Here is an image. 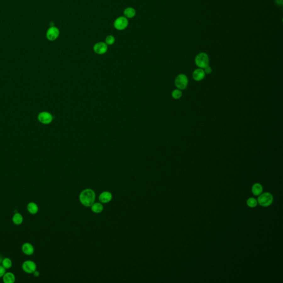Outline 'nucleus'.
Masks as SVG:
<instances>
[{"mask_svg": "<svg viewBox=\"0 0 283 283\" xmlns=\"http://www.w3.org/2000/svg\"><path fill=\"white\" fill-rule=\"evenodd\" d=\"M22 268L26 273L33 274L37 270V264L33 260H27L22 263Z\"/></svg>", "mask_w": 283, "mask_h": 283, "instance_id": "nucleus-5", "label": "nucleus"}, {"mask_svg": "<svg viewBox=\"0 0 283 283\" xmlns=\"http://www.w3.org/2000/svg\"><path fill=\"white\" fill-rule=\"evenodd\" d=\"M171 95H172V97L174 99H179V98H180L182 96V92L181 91V90H174L172 92Z\"/></svg>", "mask_w": 283, "mask_h": 283, "instance_id": "nucleus-20", "label": "nucleus"}, {"mask_svg": "<svg viewBox=\"0 0 283 283\" xmlns=\"http://www.w3.org/2000/svg\"><path fill=\"white\" fill-rule=\"evenodd\" d=\"M3 280L5 283H14L16 281V276L12 272H6L3 276Z\"/></svg>", "mask_w": 283, "mask_h": 283, "instance_id": "nucleus-14", "label": "nucleus"}, {"mask_svg": "<svg viewBox=\"0 0 283 283\" xmlns=\"http://www.w3.org/2000/svg\"><path fill=\"white\" fill-rule=\"evenodd\" d=\"M206 74L203 69H197L192 73V78L194 80L199 81L203 80Z\"/></svg>", "mask_w": 283, "mask_h": 283, "instance_id": "nucleus-11", "label": "nucleus"}, {"mask_svg": "<svg viewBox=\"0 0 283 283\" xmlns=\"http://www.w3.org/2000/svg\"><path fill=\"white\" fill-rule=\"evenodd\" d=\"M273 201V196L269 192H265L258 197V202L259 205L264 207L270 205Z\"/></svg>", "mask_w": 283, "mask_h": 283, "instance_id": "nucleus-4", "label": "nucleus"}, {"mask_svg": "<svg viewBox=\"0 0 283 283\" xmlns=\"http://www.w3.org/2000/svg\"><path fill=\"white\" fill-rule=\"evenodd\" d=\"M114 41L115 39L112 36H108L106 38V43L108 45H112V44L114 43Z\"/></svg>", "mask_w": 283, "mask_h": 283, "instance_id": "nucleus-22", "label": "nucleus"}, {"mask_svg": "<svg viewBox=\"0 0 283 283\" xmlns=\"http://www.w3.org/2000/svg\"><path fill=\"white\" fill-rule=\"evenodd\" d=\"M103 205L101 203H93L92 205V210L94 213L99 214L103 211Z\"/></svg>", "mask_w": 283, "mask_h": 283, "instance_id": "nucleus-17", "label": "nucleus"}, {"mask_svg": "<svg viewBox=\"0 0 283 283\" xmlns=\"http://www.w3.org/2000/svg\"><path fill=\"white\" fill-rule=\"evenodd\" d=\"M247 203L250 208H254L257 205L258 201L254 198H249L247 201Z\"/></svg>", "mask_w": 283, "mask_h": 283, "instance_id": "nucleus-21", "label": "nucleus"}, {"mask_svg": "<svg viewBox=\"0 0 283 283\" xmlns=\"http://www.w3.org/2000/svg\"><path fill=\"white\" fill-rule=\"evenodd\" d=\"M33 275H34V276H36V277H37V276H39L40 273H39V271H38V270H36V271H34V273H33Z\"/></svg>", "mask_w": 283, "mask_h": 283, "instance_id": "nucleus-25", "label": "nucleus"}, {"mask_svg": "<svg viewBox=\"0 0 283 283\" xmlns=\"http://www.w3.org/2000/svg\"><path fill=\"white\" fill-rule=\"evenodd\" d=\"M127 19L124 17H120L114 21V27L118 30H123L125 29L128 25Z\"/></svg>", "mask_w": 283, "mask_h": 283, "instance_id": "nucleus-8", "label": "nucleus"}, {"mask_svg": "<svg viewBox=\"0 0 283 283\" xmlns=\"http://www.w3.org/2000/svg\"><path fill=\"white\" fill-rule=\"evenodd\" d=\"M6 273V269L3 267L2 265L0 264V278L3 277Z\"/></svg>", "mask_w": 283, "mask_h": 283, "instance_id": "nucleus-23", "label": "nucleus"}, {"mask_svg": "<svg viewBox=\"0 0 283 283\" xmlns=\"http://www.w3.org/2000/svg\"><path fill=\"white\" fill-rule=\"evenodd\" d=\"M53 117L52 114L48 112H41L38 115V119L41 123L48 125L51 123L53 121Z\"/></svg>", "mask_w": 283, "mask_h": 283, "instance_id": "nucleus-7", "label": "nucleus"}, {"mask_svg": "<svg viewBox=\"0 0 283 283\" xmlns=\"http://www.w3.org/2000/svg\"><path fill=\"white\" fill-rule=\"evenodd\" d=\"M94 52L98 54H103L107 52L108 46L103 42L96 43L94 47Z\"/></svg>", "mask_w": 283, "mask_h": 283, "instance_id": "nucleus-9", "label": "nucleus"}, {"mask_svg": "<svg viewBox=\"0 0 283 283\" xmlns=\"http://www.w3.org/2000/svg\"><path fill=\"white\" fill-rule=\"evenodd\" d=\"M112 198V194L110 192H103L99 197V200L102 203H108L111 200Z\"/></svg>", "mask_w": 283, "mask_h": 283, "instance_id": "nucleus-13", "label": "nucleus"}, {"mask_svg": "<svg viewBox=\"0 0 283 283\" xmlns=\"http://www.w3.org/2000/svg\"><path fill=\"white\" fill-rule=\"evenodd\" d=\"M22 251L23 253L27 255V256H31L34 253V248L33 246L31 243L26 242L22 246Z\"/></svg>", "mask_w": 283, "mask_h": 283, "instance_id": "nucleus-10", "label": "nucleus"}, {"mask_svg": "<svg viewBox=\"0 0 283 283\" xmlns=\"http://www.w3.org/2000/svg\"><path fill=\"white\" fill-rule=\"evenodd\" d=\"M27 210L30 214L36 215V214H37L39 211V208H38V205L36 203L30 202L28 203L27 205Z\"/></svg>", "mask_w": 283, "mask_h": 283, "instance_id": "nucleus-12", "label": "nucleus"}, {"mask_svg": "<svg viewBox=\"0 0 283 283\" xmlns=\"http://www.w3.org/2000/svg\"><path fill=\"white\" fill-rule=\"evenodd\" d=\"M1 264L6 269H8L11 268L12 266V262L11 259L9 258H5L3 259Z\"/></svg>", "mask_w": 283, "mask_h": 283, "instance_id": "nucleus-19", "label": "nucleus"}, {"mask_svg": "<svg viewBox=\"0 0 283 283\" xmlns=\"http://www.w3.org/2000/svg\"><path fill=\"white\" fill-rule=\"evenodd\" d=\"M188 78L185 74H181L176 76L175 80L176 87L179 90H184L186 88L188 85Z\"/></svg>", "mask_w": 283, "mask_h": 283, "instance_id": "nucleus-3", "label": "nucleus"}, {"mask_svg": "<svg viewBox=\"0 0 283 283\" xmlns=\"http://www.w3.org/2000/svg\"><path fill=\"white\" fill-rule=\"evenodd\" d=\"M252 190V192L254 195L258 196L262 192V186L259 183H256L255 184H254Z\"/></svg>", "mask_w": 283, "mask_h": 283, "instance_id": "nucleus-16", "label": "nucleus"}, {"mask_svg": "<svg viewBox=\"0 0 283 283\" xmlns=\"http://www.w3.org/2000/svg\"><path fill=\"white\" fill-rule=\"evenodd\" d=\"M195 62L199 68H205L209 64V57L205 53H200L195 58Z\"/></svg>", "mask_w": 283, "mask_h": 283, "instance_id": "nucleus-2", "label": "nucleus"}, {"mask_svg": "<svg viewBox=\"0 0 283 283\" xmlns=\"http://www.w3.org/2000/svg\"><path fill=\"white\" fill-rule=\"evenodd\" d=\"M204 69V72H205V73L207 74H210L211 73H212V69L210 67V66H206Z\"/></svg>", "mask_w": 283, "mask_h": 283, "instance_id": "nucleus-24", "label": "nucleus"}, {"mask_svg": "<svg viewBox=\"0 0 283 283\" xmlns=\"http://www.w3.org/2000/svg\"><path fill=\"white\" fill-rule=\"evenodd\" d=\"M59 30L55 26L50 27L47 31L46 37L49 41H54L57 39L59 36Z\"/></svg>", "mask_w": 283, "mask_h": 283, "instance_id": "nucleus-6", "label": "nucleus"}, {"mask_svg": "<svg viewBox=\"0 0 283 283\" xmlns=\"http://www.w3.org/2000/svg\"><path fill=\"white\" fill-rule=\"evenodd\" d=\"M124 14L127 18H132L136 15V11L134 8L129 7L124 11Z\"/></svg>", "mask_w": 283, "mask_h": 283, "instance_id": "nucleus-18", "label": "nucleus"}, {"mask_svg": "<svg viewBox=\"0 0 283 283\" xmlns=\"http://www.w3.org/2000/svg\"><path fill=\"white\" fill-rule=\"evenodd\" d=\"M12 222L16 225H20L23 223V216L19 212H16L12 217Z\"/></svg>", "mask_w": 283, "mask_h": 283, "instance_id": "nucleus-15", "label": "nucleus"}, {"mask_svg": "<svg viewBox=\"0 0 283 283\" xmlns=\"http://www.w3.org/2000/svg\"><path fill=\"white\" fill-rule=\"evenodd\" d=\"M79 199L81 203L85 206H92L95 200V193L92 190L87 189L81 192Z\"/></svg>", "mask_w": 283, "mask_h": 283, "instance_id": "nucleus-1", "label": "nucleus"}, {"mask_svg": "<svg viewBox=\"0 0 283 283\" xmlns=\"http://www.w3.org/2000/svg\"><path fill=\"white\" fill-rule=\"evenodd\" d=\"M3 259V256H1V255L0 254V264H1V263H2Z\"/></svg>", "mask_w": 283, "mask_h": 283, "instance_id": "nucleus-26", "label": "nucleus"}]
</instances>
